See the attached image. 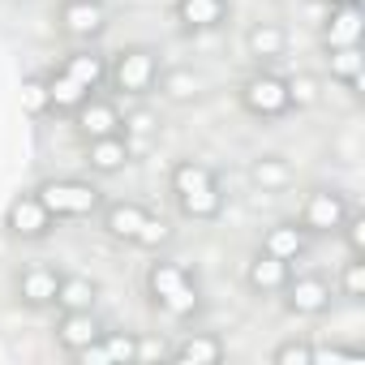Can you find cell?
<instances>
[{"instance_id": "6da1fadb", "label": "cell", "mask_w": 365, "mask_h": 365, "mask_svg": "<svg viewBox=\"0 0 365 365\" xmlns=\"http://www.w3.org/2000/svg\"><path fill=\"white\" fill-rule=\"evenodd\" d=\"M108 78V61L95 48H82L73 56H65L61 69L48 73V91H52V112H78Z\"/></svg>"}, {"instance_id": "7a4b0ae2", "label": "cell", "mask_w": 365, "mask_h": 365, "mask_svg": "<svg viewBox=\"0 0 365 365\" xmlns=\"http://www.w3.org/2000/svg\"><path fill=\"white\" fill-rule=\"evenodd\" d=\"M172 194H176V207L185 211L190 220H215L224 211V194H220V180L207 163L198 159H180L172 168Z\"/></svg>"}, {"instance_id": "3957f363", "label": "cell", "mask_w": 365, "mask_h": 365, "mask_svg": "<svg viewBox=\"0 0 365 365\" xmlns=\"http://www.w3.org/2000/svg\"><path fill=\"white\" fill-rule=\"evenodd\" d=\"M146 288H150V297H155V305L163 309V314H172V318H194L198 314V284H194V275L180 267V262H168V258H159V262H150V271H146Z\"/></svg>"}, {"instance_id": "277c9868", "label": "cell", "mask_w": 365, "mask_h": 365, "mask_svg": "<svg viewBox=\"0 0 365 365\" xmlns=\"http://www.w3.org/2000/svg\"><path fill=\"white\" fill-rule=\"evenodd\" d=\"M35 194L52 220H82V215H95L103 202V194L95 185H86V180H43Z\"/></svg>"}, {"instance_id": "5b68a950", "label": "cell", "mask_w": 365, "mask_h": 365, "mask_svg": "<svg viewBox=\"0 0 365 365\" xmlns=\"http://www.w3.org/2000/svg\"><path fill=\"white\" fill-rule=\"evenodd\" d=\"M108 78H112V86H116L120 95H146V91L159 82V56H155L150 48H125V52L112 61Z\"/></svg>"}, {"instance_id": "8992f818", "label": "cell", "mask_w": 365, "mask_h": 365, "mask_svg": "<svg viewBox=\"0 0 365 365\" xmlns=\"http://www.w3.org/2000/svg\"><path fill=\"white\" fill-rule=\"evenodd\" d=\"M241 103H245V112H254V116H262V120H275V116H284L288 108H292V95H288V78H279V73H254L245 86H241Z\"/></svg>"}, {"instance_id": "52a82bcc", "label": "cell", "mask_w": 365, "mask_h": 365, "mask_svg": "<svg viewBox=\"0 0 365 365\" xmlns=\"http://www.w3.org/2000/svg\"><path fill=\"white\" fill-rule=\"evenodd\" d=\"M103 26H108L103 0H65V5H61V31H65L69 39L91 43V39L103 35Z\"/></svg>"}, {"instance_id": "ba28073f", "label": "cell", "mask_w": 365, "mask_h": 365, "mask_svg": "<svg viewBox=\"0 0 365 365\" xmlns=\"http://www.w3.org/2000/svg\"><path fill=\"white\" fill-rule=\"evenodd\" d=\"M344 215H348L344 194H335V190H314V194L305 198V207H301V228H305V232H339Z\"/></svg>"}, {"instance_id": "9c48e42d", "label": "cell", "mask_w": 365, "mask_h": 365, "mask_svg": "<svg viewBox=\"0 0 365 365\" xmlns=\"http://www.w3.org/2000/svg\"><path fill=\"white\" fill-rule=\"evenodd\" d=\"M5 228H9L14 237H22V241H39V237H48L52 215H48V207L39 202V194H22V198L9 202V211H5Z\"/></svg>"}, {"instance_id": "30bf717a", "label": "cell", "mask_w": 365, "mask_h": 365, "mask_svg": "<svg viewBox=\"0 0 365 365\" xmlns=\"http://www.w3.org/2000/svg\"><path fill=\"white\" fill-rule=\"evenodd\" d=\"M327 301H331V288L318 275H301V279H288L284 284V305L292 314H322Z\"/></svg>"}, {"instance_id": "8fae6325", "label": "cell", "mask_w": 365, "mask_h": 365, "mask_svg": "<svg viewBox=\"0 0 365 365\" xmlns=\"http://www.w3.org/2000/svg\"><path fill=\"white\" fill-rule=\"evenodd\" d=\"M176 22L185 31H215L228 22V0H176Z\"/></svg>"}, {"instance_id": "7c38bea8", "label": "cell", "mask_w": 365, "mask_h": 365, "mask_svg": "<svg viewBox=\"0 0 365 365\" xmlns=\"http://www.w3.org/2000/svg\"><path fill=\"white\" fill-rule=\"evenodd\" d=\"M99 335H103V327H99V318H95L91 309H69V314H61V322H56V339H61V348H69V352L95 344Z\"/></svg>"}, {"instance_id": "4fadbf2b", "label": "cell", "mask_w": 365, "mask_h": 365, "mask_svg": "<svg viewBox=\"0 0 365 365\" xmlns=\"http://www.w3.org/2000/svg\"><path fill=\"white\" fill-rule=\"evenodd\" d=\"M73 116H78V133H82L86 142L108 138V133H120V125H125V120L116 116V108H112V103H99L95 95H91V99H86Z\"/></svg>"}, {"instance_id": "5bb4252c", "label": "cell", "mask_w": 365, "mask_h": 365, "mask_svg": "<svg viewBox=\"0 0 365 365\" xmlns=\"http://www.w3.org/2000/svg\"><path fill=\"white\" fill-rule=\"evenodd\" d=\"M56 288H61V271H52V267H26L22 275H18V297L26 301V305H56Z\"/></svg>"}, {"instance_id": "9a60e30c", "label": "cell", "mask_w": 365, "mask_h": 365, "mask_svg": "<svg viewBox=\"0 0 365 365\" xmlns=\"http://www.w3.org/2000/svg\"><path fill=\"white\" fill-rule=\"evenodd\" d=\"M172 361L176 365H215V361H224V339L207 335V331H194L172 348Z\"/></svg>"}, {"instance_id": "2e32d148", "label": "cell", "mask_w": 365, "mask_h": 365, "mask_svg": "<svg viewBox=\"0 0 365 365\" xmlns=\"http://www.w3.org/2000/svg\"><path fill=\"white\" fill-rule=\"evenodd\" d=\"M245 279H250L254 292H284V284L292 279V262H284V258H275V254L262 250V254L250 262Z\"/></svg>"}, {"instance_id": "e0dca14e", "label": "cell", "mask_w": 365, "mask_h": 365, "mask_svg": "<svg viewBox=\"0 0 365 365\" xmlns=\"http://www.w3.org/2000/svg\"><path fill=\"white\" fill-rule=\"evenodd\" d=\"M129 138L125 133H108V138H95V142H86V163L95 168V172H120L125 163H129Z\"/></svg>"}, {"instance_id": "ac0fdd59", "label": "cell", "mask_w": 365, "mask_h": 365, "mask_svg": "<svg viewBox=\"0 0 365 365\" xmlns=\"http://www.w3.org/2000/svg\"><path fill=\"white\" fill-rule=\"evenodd\" d=\"M361 5H331V18L322 26V39L327 48H339V43H361Z\"/></svg>"}, {"instance_id": "d6986e66", "label": "cell", "mask_w": 365, "mask_h": 365, "mask_svg": "<svg viewBox=\"0 0 365 365\" xmlns=\"http://www.w3.org/2000/svg\"><path fill=\"white\" fill-rule=\"evenodd\" d=\"M327 65H331V78L344 82L348 91H361V78H365V56H361V43H339V48H327Z\"/></svg>"}, {"instance_id": "ffe728a7", "label": "cell", "mask_w": 365, "mask_h": 365, "mask_svg": "<svg viewBox=\"0 0 365 365\" xmlns=\"http://www.w3.org/2000/svg\"><path fill=\"white\" fill-rule=\"evenodd\" d=\"M146 207H133V202H116V207H108V215H103V228H108V237H116V241H129L133 245V237H138V228L146 224Z\"/></svg>"}, {"instance_id": "44dd1931", "label": "cell", "mask_w": 365, "mask_h": 365, "mask_svg": "<svg viewBox=\"0 0 365 365\" xmlns=\"http://www.w3.org/2000/svg\"><path fill=\"white\" fill-rule=\"evenodd\" d=\"M262 250L275 254V258H284V262H297L301 250H305V228H297V224H275V228L267 232Z\"/></svg>"}, {"instance_id": "7402d4cb", "label": "cell", "mask_w": 365, "mask_h": 365, "mask_svg": "<svg viewBox=\"0 0 365 365\" xmlns=\"http://www.w3.org/2000/svg\"><path fill=\"white\" fill-rule=\"evenodd\" d=\"M56 305H61V314H69V309H91V305H95V284H91L86 275H61Z\"/></svg>"}, {"instance_id": "603a6c76", "label": "cell", "mask_w": 365, "mask_h": 365, "mask_svg": "<svg viewBox=\"0 0 365 365\" xmlns=\"http://www.w3.org/2000/svg\"><path fill=\"white\" fill-rule=\"evenodd\" d=\"M245 43H250V52H254L258 61H279L288 39H284V31H279V26L262 22V26H254V31H250V39H245Z\"/></svg>"}, {"instance_id": "cb8c5ba5", "label": "cell", "mask_w": 365, "mask_h": 365, "mask_svg": "<svg viewBox=\"0 0 365 365\" xmlns=\"http://www.w3.org/2000/svg\"><path fill=\"white\" fill-rule=\"evenodd\" d=\"M22 108H26L31 116H48V112H52L48 78H26V82H22Z\"/></svg>"}, {"instance_id": "d4e9b609", "label": "cell", "mask_w": 365, "mask_h": 365, "mask_svg": "<svg viewBox=\"0 0 365 365\" xmlns=\"http://www.w3.org/2000/svg\"><path fill=\"white\" fill-rule=\"evenodd\" d=\"M271 361H275V365H314V344L288 339V344H279V348L271 352Z\"/></svg>"}, {"instance_id": "484cf974", "label": "cell", "mask_w": 365, "mask_h": 365, "mask_svg": "<svg viewBox=\"0 0 365 365\" xmlns=\"http://www.w3.org/2000/svg\"><path fill=\"white\" fill-rule=\"evenodd\" d=\"M172 241V228L163 224V220H155V215H146V224L138 228V237H133V245H142V250H159V245H168Z\"/></svg>"}, {"instance_id": "4316f807", "label": "cell", "mask_w": 365, "mask_h": 365, "mask_svg": "<svg viewBox=\"0 0 365 365\" xmlns=\"http://www.w3.org/2000/svg\"><path fill=\"white\" fill-rule=\"evenodd\" d=\"M103 348H108V361H138V352H142L138 339L133 335H120V331L116 335H103Z\"/></svg>"}, {"instance_id": "83f0119b", "label": "cell", "mask_w": 365, "mask_h": 365, "mask_svg": "<svg viewBox=\"0 0 365 365\" xmlns=\"http://www.w3.org/2000/svg\"><path fill=\"white\" fill-rule=\"evenodd\" d=\"M344 241H348V254L361 258L365 254V215H344Z\"/></svg>"}, {"instance_id": "f1b7e54d", "label": "cell", "mask_w": 365, "mask_h": 365, "mask_svg": "<svg viewBox=\"0 0 365 365\" xmlns=\"http://www.w3.org/2000/svg\"><path fill=\"white\" fill-rule=\"evenodd\" d=\"M339 284H344V297L361 301V297H365V262H361V258H352V262L344 267V279H339Z\"/></svg>"}, {"instance_id": "f546056e", "label": "cell", "mask_w": 365, "mask_h": 365, "mask_svg": "<svg viewBox=\"0 0 365 365\" xmlns=\"http://www.w3.org/2000/svg\"><path fill=\"white\" fill-rule=\"evenodd\" d=\"M288 95H292V103L305 108V103H314V82H309V78H292V82H288Z\"/></svg>"}, {"instance_id": "4dcf8cb0", "label": "cell", "mask_w": 365, "mask_h": 365, "mask_svg": "<svg viewBox=\"0 0 365 365\" xmlns=\"http://www.w3.org/2000/svg\"><path fill=\"white\" fill-rule=\"evenodd\" d=\"M254 176H258V180H284V168H279V163H267V159H262V163L254 168Z\"/></svg>"}, {"instance_id": "1f68e13d", "label": "cell", "mask_w": 365, "mask_h": 365, "mask_svg": "<svg viewBox=\"0 0 365 365\" xmlns=\"http://www.w3.org/2000/svg\"><path fill=\"white\" fill-rule=\"evenodd\" d=\"M331 5H356V0H331Z\"/></svg>"}]
</instances>
